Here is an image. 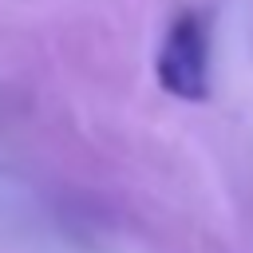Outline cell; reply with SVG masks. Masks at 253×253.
<instances>
[{"label": "cell", "instance_id": "cell-1", "mask_svg": "<svg viewBox=\"0 0 253 253\" xmlns=\"http://www.w3.org/2000/svg\"><path fill=\"white\" fill-rule=\"evenodd\" d=\"M154 75L162 91L186 103H202L210 95V32L198 12H182L154 59Z\"/></svg>", "mask_w": 253, "mask_h": 253}]
</instances>
